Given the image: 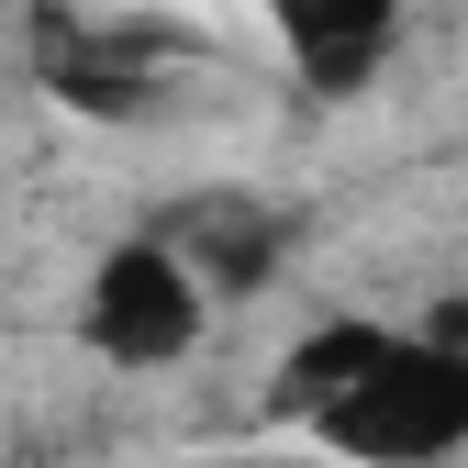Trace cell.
Instances as JSON below:
<instances>
[{"label":"cell","instance_id":"obj_1","mask_svg":"<svg viewBox=\"0 0 468 468\" xmlns=\"http://www.w3.org/2000/svg\"><path fill=\"white\" fill-rule=\"evenodd\" d=\"M279 413L346 468H457L468 457V335L335 313L279 357Z\"/></svg>","mask_w":468,"mask_h":468},{"label":"cell","instance_id":"obj_4","mask_svg":"<svg viewBox=\"0 0 468 468\" xmlns=\"http://www.w3.org/2000/svg\"><path fill=\"white\" fill-rule=\"evenodd\" d=\"M167 234H179L190 268L212 279V302H223V290H257V279L279 268V223H268L257 201H201L190 223H167Z\"/></svg>","mask_w":468,"mask_h":468},{"label":"cell","instance_id":"obj_3","mask_svg":"<svg viewBox=\"0 0 468 468\" xmlns=\"http://www.w3.org/2000/svg\"><path fill=\"white\" fill-rule=\"evenodd\" d=\"M257 12H268V34L290 45V68H302L313 90H357L390 56L401 0H257Z\"/></svg>","mask_w":468,"mask_h":468},{"label":"cell","instance_id":"obj_2","mask_svg":"<svg viewBox=\"0 0 468 468\" xmlns=\"http://www.w3.org/2000/svg\"><path fill=\"white\" fill-rule=\"evenodd\" d=\"M79 335H90V357L112 368H179L190 346L212 335V279L190 268L179 234H112L90 290H79Z\"/></svg>","mask_w":468,"mask_h":468}]
</instances>
